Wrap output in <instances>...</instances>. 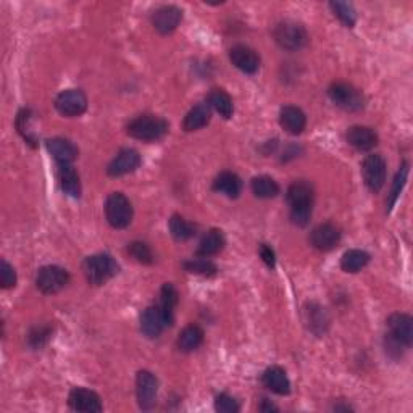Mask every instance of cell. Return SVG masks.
I'll use <instances>...</instances> for the list:
<instances>
[{
	"label": "cell",
	"mask_w": 413,
	"mask_h": 413,
	"mask_svg": "<svg viewBox=\"0 0 413 413\" xmlns=\"http://www.w3.org/2000/svg\"><path fill=\"white\" fill-rule=\"evenodd\" d=\"M0 284L3 289L15 288V284H17V273H15L13 266L5 260L0 264Z\"/></svg>",
	"instance_id": "38"
},
{
	"label": "cell",
	"mask_w": 413,
	"mask_h": 413,
	"mask_svg": "<svg viewBox=\"0 0 413 413\" xmlns=\"http://www.w3.org/2000/svg\"><path fill=\"white\" fill-rule=\"evenodd\" d=\"M55 108L63 117H79L88 108V97L83 90L79 89H68L63 90L55 99Z\"/></svg>",
	"instance_id": "9"
},
{
	"label": "cell",
	"mask_w": 413,
	"mask_h": 413,
	"mask_svg": "<svg viewBox=\"0 0 413 413\" xmlns=\"http://www.w3.org/2000/svg\"><path fill=\"white\" fill-rule=\"evenodd\" d=\"M159 391V381L150 371H139L136 378V394H138L139 407L143 410L152 409L157 399Z\"/></svg>",
	"instance_id": "10"
},
{
	"label": "cell",
	"mask_w": 413,
	"mask_h": 413,
	"mask_svg": "<svg viewBox=\"0 0 413 413\" xmlns=\"http://www.w3.org/2000/svg\"><path fill=\"white\" fill-rule=\"evenodd\" d=\"M129 255L133 257L139 261V264H144V265H149L154 261V255H152V250L149 249L147 244L144 243H131L129 248H128Z\"/></svg>",
	"instance_id": "36"
},
{
	"label": "cell",
	"mask_w": 413,
	"mask_h": 413,
	"mask_svg": "<svg viewBox=\"0 0 413 413\" xmlns=\"http://www.w3.org/2000/svg\"><path fill=\"white\" fill-rule=\"evenodd\" d=\"M330 7L337 18L341 19L342 24H346L347 28H352L357 22V13L354 7L347 2H331Z\"/></svg>",
	"instance_id": "34"
},
{
	"label": "cell",
	"mask_w": 413,
	"mask_h": 413,
	"mask_svg": "<svg viewBox=\"0 0 413 413\" xmlns=\"http://www.w3.org/2000/svg\"><path fill=\"white\" fill-rule=\"evenodd\" d=\"M341 241V231L336 225L332 223H323L311 231L310 243L315 249L328 252L334 249Z\"/></svg>",
	"instance_id": "15"
},
{
	"label": "cell",
	"mask_w": 413,
	"mask_h": 413,
	"mask_svg": "<svg viewBox=\"0 0 413 413\" xmlns=\"http://www.w3.org/2000/svg\"><path fill=\"white\" fill-rule=\"evenodd\" d=\"M209 105L215 112H218L223 118H231L234 113V104L233 99L229 97V94H226L225 90L215 89L211 90L209 95Z\"/></svg>",
	"instance_id": "30"
},
{
	"label": "cell",
	"mask_w": 413,
	"mask_h": 413,
	"mask_svg": "<svg viewBox=\"0 0 413 413\" xmlns=\"http://www.w3.org/2000/svg\"><path fill=\"white\" fill-rule=\"evenodd\" d=\"M166 320L160 310V307H149L144 310L143 316H140V331L150 339H155L162 334L166 328Z\"/></svg>",
	"instance_id": "18"
},
{
	"label": "cell",
	"mask_w": 413,
	"mask_h": 413,
	"mask_svg": "<svg viewBox=\"0 0 413 413\" xmlns=\"http://www.w3.org/2000/svg\"><path fill=\"white\" fill-rule=\"evenodd\" d=\"M168 122L162 117H155V115H140L134 118L128 124V134L131 138L145 140V143H154V140L162 139L168 133Z\"/></svg>",
	"instance_id": "2"
},
{
	"label": "cell",
	"mask_w": 413,
	"mask_h": 413,
	"mask_svg": "<svg viewBox=\"0 0 413 413\" xmlns=\"http://www.w3.org/2000/svg\"><path fill=\"white\" fill-rule=\"evenodd\" d=\"M347 143L357 150H371L378 144V136L369 126H352L347 131Z\"/></svg>",
	"instance_id": "19"
},
{
	"label": "cell",
	"mask_w": 413,
	"mask_h": 413,
	"mask_svg": "<svg viewBox=\"0 0 413 413\" xmlns=\"http://www.w3.org/2000/svg\"><path fill=\"white\" fill-rule=\"evenodd\" d=\"M170 231L176 241H188L195 234V226L181 215H173L170 220Z\"/></svg>",
	"instance_id": "32"
},
{
	"label": "cell",
	"mask_w": 413,
	"mask_h": 413,
	"mask_svg": "<svg viewBox=\"0 0 413 413\" xmlns=\"http://www.w3.org/2000/svg\"><path fill=\"white\" fill-rule=\"evenodd\" d=\"M273 38L281 49L299 50L309 41L305 28L295 22H281L276 24Z\"/></svg>",
	"instance_id": "5"
},
{
	"label": "cell",
	"mask_w": 413,
	"mask_h": 413,
	"mask_svg": "<svg viewBox=\"0 0 413 413\" xmlns=\"http://www.w3.org/2000/svg\"><path fill=\"white\" fill-rule=\"evenodd\" d=\"M105 216H107L110 226L123 229L129 226L131 220H133V205L124 194L113 193L108 195L107 202H105Z\"/></svg>",
	"instance_id": "4"
},
{
	"label": "cell",
	"mask_w": 413,
	"mask_h": 413,
	"mask_svg": "<svg viewBox=\"0 0 413 413\" xmlns=\"http://www.w3.org/2000/svg\"><path fill=\"white\" fill-rule=\"evenodd\" d=\"M179 300V294L176 288L171 283L163 284L162 291H160V310L166 320V325L171 326L175 321V309L178 305Z\"/></svg>",
	"instance_id": "25"
},
{
	"label": "cell",
	"mask_w": 413,
	"mask_h": 413,
	"mask_svg": "<svg viewBox=\"0 0 413 413\" xmlns=\"http://www.w3.org/2000/svg\"><path fill=\"white\" fill-rule=\"evenodd\" d=\"M211 108L209 104H199L194 108L189 110V113L184 117L183 128L184 131H197L210 123Z\"/></svg>",
	"instance_id": "26"
},
{
	"label": "cell",
	"mask_w": 413,
	"mask_h": 413,
	"mask_svg": "<svg viewBox=\"0 0 413 413\" xmlns=\"http://www.w3.org/2000/svg\"><path fill=\"white\" fill-rule=\"evenodd\" d=\"M213 191L225 194L229 199H236L243 193V181L233 171H223L215 178Z\"/></svg>",
	"instance_id": "22"
},
{
	"label": "cell",
	"mask_w": 413,
	"mask_h": 413,
	"mask_svg": "<svg viewBox=\"0 0 413 413\" xmlns=\"http://www.w3.org/2000/svg\"><path fill=\"white\" fill-rule=\"evenodd\" d=\"M204 342V331L197 325H189L181 331L178 337V347L181 352H193L199 349Z\"/></svg>",
	"instance_id": "28"
},
{
	"label": "cell",
	"mask_w": 413,
	"mask_h": 413,
	"mask_svg": "<svg viewBox=\"0 0 413 413\" xmlns=\"http://www.w3.org/2000/svg\"><path fill=\"white\" fill-rule=\"evenodd\" d=\"M261 381H264L265 387H268L271 392L278 396H288L291 392L289 378L280 366H271V369L266 370L264 376H261Z\"/></svg>",
	"instance_id": "21"
},
{
	"label": "cell",
	"mask_w": 413,
	"mask_h": 413,
	"mask_svg": "<svg viewBox=\"0 0 413 413\" xmlns=\"http://www.w3.org/2000/svg\"><path fill=\"white\" fill-rule=\"evenodd\" d=\"M260 409H261V410H264V412H271V410H278V409H276V407H275L273 404H271V405H270V404H268V402H266V400L264 402V405H261V407H260Z\"/></svg>",
	"instance_id": "42"
},
{
	"label": "cell",
	"mask_w": 413,
	"mask_h": 413,
	"mask_svg": "<svg viewBox=\"0 0 413 413\" xmlns=\"http://www.w3.org/2000/svg\"><path fill=\"white\" fill-rule=\"evenodd\" d=\"M58 179L62 191L70 197H79L81 194V181L73 165H58Z\"/></svg>",
	"instance_id": "23"
},
{
	"label": "cell",
	"mask_w": 413,
	"mask_h": 413,
	"mask_svg": "<svg viewBox=\"0 0 413 413\" xmlns=\"http://www.w3.org/2000/svg\"><path fill=\"white\" fill-rule=\"evenodd\" d=\"M49 154L58 165H72L78 159V147L72 140L63 138H54L47 140Z\"/></svg>",
	"instance_id": "17"
},
{
	"label": "cell",
	"mask_w": 413,
	"mask_h": 413,
	"mask_svg": "<svg viewBox=\"0 0 413 413\" xmlns=\"http://www.w3.org/2000/svg\"><path fill=\"white\" fill-rule=\"evenodd\" d=\"M362 175L366 188L371 193H380L386 183V160L378 154L369 155L362 165Z\"/></svg>",
	"instance_id": "8"
},
{
	"label": "cell",
	"mask_w": 413,
	"mask_h": 413,
	"mask_svg": "<svg viewBox=\"0 0 413 413\" xmlns=\"http://www.w3.org/2000/svg\"><path fill=\"white\" fill-rule=\"evenodd\" d=\"M252 193L259 199H273L280 194V186L270 176H257L252 179Z\"/></svg>",
	"instance_id": "31"
},
{
	"label": "cell",
	"mask_w": 413,
	"mask_h": 413,
	"mask_svg": "<svg viewBox=\"0 0 413 413\" xmlns=\"http://www.w3.org/2000/svg\"><path fill=\"white\" fill-rule=\"evenodd\" d=\"M229 58L236 68L248 74H255L260 68V57L248 45H234L229 50Z\"/></svg>",
	"instance_id": "14"
},
{
	"label": "cell",
	"mask_w": 413,
	"mask_h": 413,
	"mask_svg": "<svg viewBox=\"0 0 413 413\" xmlns=\"http://www.w3.org/2000/svg\"><path fill=\"white\" fill-rule=\"evenodd\" d=\"M370 261V254H366L365 250L360 249H352L347 250L341 259V268L346 271V273H357L362 268H365Z\"/></svg>",
	"instance_id": "29"
},
{
	"label": "cell",
	"mask_w": 413,
	"mask_h": 413,
	"mask_svg": "<svg viewBox=\"0 0 413 413\" xmlns=\"http://www.w3.org/2000/svg\"><path fill=\"white\" fill-rule=\"evenodd\" d=\"M186 271L194 275H202V276H211L216 273V265L213 261H210L206 257H200V259H193L184 261Z\"/></svg>",
	"instance_id": "33"
},
{
	"label": "cell",
	"mask_w": 413,
	"mask_h": 413,
	"mask_svg": "<svg viewBox=\"0 0 413 413\" xmlns=\"http://www.w3.org/2000/svg\"><path fill=\"white\" fill-rule=\"evenodd\" d=\"M29 120H31V112H29V110H22V112L18 113V118H17V128L19 131V134L26 139V143L34 145V138H33V134L29 133V124H28Z\"/></svg>",
	"instance_id": "39"
},
{
	"label": "cell",
	"mask_w": 413,
	"mask_h": 413,
	"mask_svg": "<svg viewBox=\"0 0 413 413\" xmlns=\"http://www.w3.org/2000/svg\"><path fill=\"white\" fill-rule=\"evenodd\" d=\"M118 273V265L107 254H97L84 260V275L90 284L102 286Z\"/></svg>",
	"instance_id": "3"
},
{
	"label": "cell",
	"mask_w": 413,
	"mask_h": 413,
	"mask_svg": "<svg viewBox=\"0 0 413 413\" xmlns=\"http://www.w3.org/2000/svg\"><path fill=\"white\" fill-rule=\"evenodd\" d=\"M291 206V220L297 226H307L314 210V188L307 181L292 183L286 194Z\"/></svg>",
	"instance_id": "1"
},
{
	"label": "cell",
	"mask_w": 413,
	"mask_h": 413,
	"mask_svg": "<svg viewBox=\"0 0 413 413\" xmlns=\"http://www.w3.org/2000/svg\"><path fill=\"white\" fill-rule=\"evenodd\" d=\"M68 404L73 410L86 413H99L104 409L100 397L95 394L94 391L84 389V387H74V389L70 392Z\"/></svg>",
	"instance_id": "12"
},
{
	"label": "cell",
	"mask_w": 413,
	"mask_h": 413,
	"mask_svg": "<svg viewBox=\"0 0 413 413\" xmlns=\"http://www.w3.org/2000/svg\"><path fill=\"white\" fill-rule=\"evenodd\" d=\"M389 337L400 346L410 347L413 342V320L407 314H394L387 318Z\"/></svg>",
	"instance_id": "11"
},
{
	"label": "cell",
	"mask_w": 413,
	"mask_h": 413,
	"mask_svg": "<svg viewBox=\"0 0 413 413\" xmlns=\"http://www.w3.org/2000/svg\"><path fill=\"white\" fill-rule=\"evenodd\" d=\"M305 321H307V326H309V330L311 332H315L316 336H323L330 326L328 314H326V310L323 309V307H320L316 304L307 305Z\"/></svg>",
	"instance_id": "24"
},
{
	"label": "cell",
	"mask_w": 413,
	"mask_h": 413,
	"mask_svg": "<svg viewBox=\"0 0 413 413\" xmlns=\"http://www.w3.org/2000/svg\"><path fill=\"white\" fill-rule=\"evenodd\" d=\"M330 99L334 102L337 107L347 110V112H359L365 107L364 94L354 86L346 83H336L332 84L330 90Z\"/></svg>",
	"instance_id": "6"
},
{
	"label": "cell",
	"mask_w": 413,
	"mask_h": 413,
	"mask_svg": "<svg viewBox=\"0 0 413 413\" xmlns=\"http://www.w3.org/2000/svg\"><path fill=\"white\" fill-rule=\"evenodd\" d=\"M50 337V328L47 326H39V328H34L29 332V344H31L34 349H41V347L49 341Z\"/></svg>",
	"instance_id": "40"
},
{
	"label": "cell",
	"mask_w": 413,
	"mask_h": 413,
	"mask_svg": "<svg viewBox=\"0 0 413 413\" xmlns=\"http://www.w3.org/2000/svg\"><path fill=\"white\" fill-rule=\"evenodd\" d=\"M183 19V12L175 5H163L155 10L152 17V24L160 34H170L179 26Z\"/></svg>",
	"instance_id": "13"
},
{
	"label": "cell",
	"mask_w": 413,
	"mask_h": 413,
	"mask_svg": "<svg viewBox=\"0 0 413 413\" xmlns=\"http://www.w3.org/2000/svg\"><path fill=\"white\" fill-rule=\"evenodd\" d=\"M280 123L284 131L289 134H300L305 129L307 117L299 107L294 105H286L280 112Z\"/></svg>",
	"instance_id": "20"
},
{
	"label": "cell",
	"mask_w": 413,
	"mask_h": 413,
	"mask_svg": "<svg viewBox=\"0 0 413 413\" xmlns=\"http://www.w3.org/2000/svg\"><path fill=\"white\" fill-rule=\"evenodd\" d=\"M68 271L54 265L42 266V268L38 271L36 276L38 289L44 292V294H57V292L62 291L65 286L68 284Z\"/></svg>",
	"instance_id": "7"
},
{
	"label": "cell",
	"mask_w": 413,
	"mask_h": 413,
	"mask_svg": "<svg viewBox=\"0 0 413 413\" xmlns=\"http://www.w3.org/2000/svg\"><path fill=\"white\" fill-rule=\"evenodd\" d=\"M215 410L220 413H236L239 412V404L229 394H220L215 399Z\"/></svg>",
	"instance_id": "37"
},
{
	"label": "cell",
	"mask_w": 413,
	"mask_h": 413,
	"mask_svg": "<svg viewBox=\"0 0 413 413\" xmlns=\"http://www.w3.org/2000/svg\"><path fill=\"white\" fill-rule=\"evenodd\" d=\"M226 241L223 233H221L220 229H210L209 233L204 236L202 241H200L197 254L200 257H206V259H209V257L220 254V252L223 250Z\"/></svg>",
	"instance_id": "27"
},
{
	"label": "cell",
	"mask_w": 413,
	"mask_h": 413,
	"mask_svg": "<svg viewBox=\"0 0 413 413\" xmlns=\"http://www.w3.org/2000/svg\"><path fill=\"white\" fill-rule=\"evenodd\" d=\"M260 257H261V260H264L265 264L270 266V268H275V264H276L275 252L270 248V245H266V244L260 245Z\"/></svg>",
	"instance_id": "41"
},
{
	"label": "cell",
	"mask_w": 413,
	"mask_h": 413,
	"mask_svg": "<svg viewBox=\"0 0 413 413\" xmlns=\"http://www.w3.org/2000/svg\"><path fill=\"white\" fill-rule=\"evenodd\" d=\"M140 165V155L138 150L134 149H123L117 157H115L112 162H110L107 173L113 178H118V176L133 173L139 168Z\"/></svg>",
	"instance_id": "16"
},
{
	"label": "cell",
	"mask_w": 413,
	"mask_h": 413,
	"mask_svg": "<svg viewBox=\"0 0 413 413\" xmlns=\"http://www.w3.org/2000/svg\"><path fill=\"white\" fill-rule=\"evenodd\" d=\"M407 178H409V163H404L400 166L399 173H397V176H396L394 184H392L391 197H389V202H387V210H391L392 206L396 205L397 199H399L402 189H404V186L407 183Z\"/></svg>",
	"instance_id": "35"
}]
</instances>
